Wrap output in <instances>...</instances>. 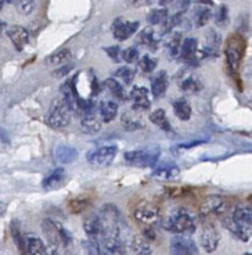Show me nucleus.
<instances>
[{
	"instance_id": "obj_3",
	"label": "nucleus",
	"mask_w": 252,
	"mask_h": 255,
	"mask_svg": "<svg viewBox=\"0 0 252 255\" xmlns=\"http://www.w3.org/2000/svg\"><path fill=\"white\" fill-rule=\"evenodd\" d=\"M227 229L243 242H247L252 234V207L241 203L234 209L231 219L227 220Z\"/></svg>"
},
{
	"instance_id": "obj_36",
	"label": "nucleus",
	"mask_w": 252,
	"mask_h": 255,
	"mask_svg": "<svg viewBox=\"0 0 252 255\" xmlns=\"http://www.w3.org/2000/svg\"><path fill=\"white\" fill-rule=\"evenodd\" d=\"M169 17V11L166 8H155V10H152L147 17H146V21L152 24H162Z\"/></svg>"
},
{
	"instance_id": "obj_50",
	"label": "nucleus",
	"mask_w": 252,
	"mask_h": 255,
	"mask_svg": "<svg viewBox=\"0 0 252 255\" xmlns=\"http://www.w3.org/2000/svg\"><path fill=\"white\" fill-rule=\"evenodd\" d=\"M197 1H199L201 3H205V4H213L212 0H197Z\"/></svg>"
},
{
	"instance_id": "obj_7",
	"label": "nucleus",
	"mask_w": 252,
	"mask_h": 255,
	"mask_svg": "<svg viewBox=\"0 0 252 255\" xmlns=\"http://www.w3.org/2000/svg\"><path fill=\"white\" fill-rule=\"evenodd\" d=\"M133 217H135L137 222L142 226L153 227L160 220V208H159L156 203L143 201L139 203L138 207L133 211Z\"/></svg>"
},
{
	"instance_id": "obj_48",
	"label": "nucleus",
	"mask_w": 252,
	"mask_h": 255,
	"mask_svg": "<svg viewBox=\"0 0 252 255\" xmlns=\"http://www.w3.org/2000/svg\"><path fill=\"white\" fill-rule=\"evenodd\" d=\"M100 90H101L100 84H99L97 78H96V76H92V80H91V91H92V96H98Z\"/></svg>"
},
{
	"instance_id": "obj_14",
	"label": "nucleus",
	"mask_w": 252,
	"mask_h": 255,
	"mask_svg": "<svg viewBox=\"0 0 252 255\" xmlns=\"http://www.w3.org/2000/svg\"><path fill=\"white\" fill-rule=\"evenodd\" d=\"M67 173L64 168L57 167L45 176L41 186L45 191H54L62 188L66 183Z\"/></svg>"
},
{
	"instance_id": "obj_37",
	"label": "nucleus",
	"mask_w": 252,
	"mask_h": 255,
	"mask_svg": "<svg viewBox=\"0 0 252 255\" xmlns=\"http://www.w3.org/2000/svg\"><path fill=\"white\" fill-rule=\"evenodd\" d=\"M135 75L136 69H133V68L128 66H123L115 72L116 78L120 79L125 85H127V86L132 83L133 79H135Z\"/></svg>"
},
{
	"instance_id": "obj_11",
	"label": "nucleus",
	"mask_w": 252,
	"mask_h": 255,
	"mask_svg": "<svg viewBox=\"0 0 252 255\" xmlns=\"http://www.w3.org/2000/svg\"><path fill=\"white\" fill-rule=\"evenodd\" d=\"M221 241V235L217 229L212 224H207L204 226L200 235V244L206 252H214Z\"/></svg>"
},
{
	"instance_id": "obj_10",
	"label": "nucleus",
	"mask_w": 252,
	"mask_h": 255,
	"mask_svg": "<svg viewBox=\"0 0 252 255\" xmlns=\"http://www.w3.org/2000/svg\"><path fill=\"white\" fill-rule=\"evenodd\" d=\"M41 231H43L45 239L52 252H56L58 247H60V244L62 243L60 225L53 222L52 219L46 218L41 223Z\"/></svg>"
},
{
	"instance_id": "obj_1",
	"label": "nucleus",
	"mask_w": 252,
	"mask_h": 255,
	"mask_svg": "<svg viewBox=\"0 0 252 255\" xmlns=\"http://www.w3.org/2000/svg\"><path fill=\"white\" fill-rule=\"evenodd\" d=\"M99 215L101 223H102V232H101L100 237L102 240L104 248L112 254L121 252L122 244L120 239V210L114 203H106L100 210Z\"/></svg>"
},
{
	"instance_id": "obj_30",
	"label": "nucleus",
	"mask_w": 252,
	"mask_h": 255,
	"mask_svg": "<svg viewBox=\"0 0 252 255\" xmlns=\"http://www.w3.org/2000/svg\"><path fill=\"white\" fill-rule=\"evenodd\" d=\"M149 121L164 131L172 130L171 123L169 121V119H167V117H166V113L162 108H158L155 110L154 113L150 114Z\"/></svg>"
},
{
	"instance_id": "obj_9",
	"label": "nucleus",
	"mask_w": 252,
	"mask_h": 255,
	"mask_svg": "<svg viewBox=\"0 0 252 255\" xmlns=\"http://www.w3.org/2000/svg\"><path fill=\"white\" fill-rule=\"evenodd\" d=\"M171 253L174 255H193L198 254L195 242L188 234H177L171 241Z\"/></svg>"
},
{
	"instance_id": "obj_22",
	"label": "nucleus",
	"mask_w": 252,
	"mask_h": 255,
	"mask_svg": "<svg viewBox=\"0 0 252 255\" xmlns=\"http://www.w3.org/2000/svg\"><path fill=\"white\" fill-rule=\"evenodd\" d=\"M148 89L145 87L135 86L130 92V98L133 101L132 108L138 110H146L150 107V101L148 99Z\"/></svg>"
},
{
	"instance_id": "obj_13",
	"label": "nucleus",
	"mask_w": 252,
	"mask_h": 255,
	"mask_svg": "<svg viewBox=\"0 0 252 255\" xmlns=\"http://www.w3.org/2000/svg\"><path fill=\"white\" fill-rule=\"evenodd\" d=\"M139 28L138 21H125L121 18H117L113 22V34L116 39L123 41L128 39Z\"/></svg>"
},
{
	"instance_id": "obj_12",
	"label": "nucleus",
	"mask_w": 252,
	"mask_h": 255,
	"mask_svg": "<svg viewBox=\"0 0 252 255\" xmlns=\"http://www.w3.org/2000/svg\"><path fill=\"white\" fill-rule=\"evenodd\" d=\"M226 202L220 195H209L201 202L199 212L203 216L218 215L225 211Z\"/></svg>"
},
{
	"instance_id": "obj_26",
	"label": "nucleus",
	"mask_w": 252,
	"mask_h": 255,
	"mask_svg": "<svg viewBox=\"0 0 252 255\" xmlns=\"http://www.w3.org/2000/svg\"><path fill=\"white\" fill-rule=\"evenodd\" d=\"M174 114L181 121H188L192 116V107L184 98H179L172 103Z\"/></svg>"
},
{
	"instance_id": "obj_49",
	"label": "nucleus",
	"mask_w": 252,
	"mask_h": 255,
	"mask_svg": "<svg viewBox=\"0 0 252 255\" xmlns=\"http://www.w3.org/2000/svg\"><path fill=\"white\" fill-rule=\"evenodd\" d=\"M173 1H174V0H158V4L164 6V5H166V4H169V3L173 2Z\"/></svg>"
},
{
	"instance_id": "obj_5",
	"label": "nucleus",
	"mask_w": 252,
	"mask_h": 255,
	"mask_svg": "<svg viewBox=\"0 0 252 255\" xmlns=\"http://www.w3.org/2000/svg\"><path fill=\"white\" fill-rule=\"evenodd\" d=\"M164 230L174 234H188L192 235L195 231L194 219L184 210L174 212L169 217L162 220Z\"/></svg>"
},
{
	"instance_id": "obj_23",
	"label": "nucleus",
	"mask_w": 252,
	"mask_h": 255,
	"mask_svg": "<svg viewBox=\"0 0 252 255\" xmlns=\"http://www.w3.org/2000/svg\"><path fill=\"white\" fill-rule=\"evenodd\" d=\"M222 45V36L215 30L211 29L206 36V47L204 48L203 53L205 57L217 55L218 49Z\"/></svg>"
},
{
	"instance_id": "obj_8",
	"label": "nucleus",
	"mask_w": 252,
	"mask_h": 255,
	"mask_svg": "<svg viewBox=\"0 0 252 255\" xmlns=\"http://www.w3.org/2000/svg\"><path fill=\"white\" fill-rule=\"evenodd\" d=\"M117 154V146L108 145L88 151L86 158L88 163L95 168H105L113 164Z\"/></svg>"
},
{
	"instance_id": "obj_43",
	"label": "nucleus",
	"mask_w": 252,
	"mask_h": 255,
	"mask_svg": "<svg viewBox=\"0 0 252 255\" xmlns=\"http://www.w3.org/2000/svg\"><path fill=\"white\" fill-rule=\"evenodd\" d=\"M104 51L108 54V56L111 57L114 62L116 63H120L121 58H122V51L118 46H111V47H106L104 48Z\"/></svg>"
},
{
	"instance_id": "obj_32",
	"label": "nucleus",
	"mask_w": 252,
	"mask_h": 255,
	"mask_svg": "<svg viewBox=\"0 0 252 255\" xmlns=\"http://www.w3.org/2000/svg\"><path fill=\"white\" fill-rule=\"evenodd\" d=\"M104 86L106 87V89L112 93V95L120 101H125L127 99V96H126L125 89L123 88L122 85L118 82L116 79H112L109 78L107 80H105L104 82Z\"/></svg>"
},
{
	"instance_id": "obj_28",
	"label": "nucleus",
	"mask_w": 252,
	"mask_h": 255,
	"mask_svg": "<svg viewBox=\"0 0 252 255\" xmlns=\"http://www.w3.org/2000/svg\"><path fill=\"white\" fill-rule=\"evenodd\" d=\"M72 58V53L69 49H61L46 57L45 64L49 67H57L65 65Z\"/></svg>"
},
{
	"instance_id": "obj_25",
	"label": "nucleus",
	"mask_w": 252,
	"mask_h": 255,
	"mask_svg": "<svg viewBox=\"0 0 252 255\" xmlns=\"http://www.w3.org/2000/svg\"><path fill=\"white\" fill-rule=\"evenodd\" d=\"M137 41L140 45L145 46L152 51H156L159 46V39L156 37V33L152 27H146L142 30L138 34Z\"/></svg>"
},
{
	"instance_id": "obj_33",
	"label": "nucleus",
	"mask_w": 252,
	"mask_h": 255,
	"mask_svg": "<svg viewBox=\"0 0 252 255\" xmlns=\"http://www.w3.org/2000/svg\"><path fill=\"white\" fill-rule=\"evenodd\" d=\"M90 206H91L90 200L88 198H82V197L73 198L67 203V207H68L69 212H71L73 214H81L84 211L88 210Z\"/></svg>"
},
{
	"instance_id": "obj_17",
	"label": "nucleus",
	"mask_w": 252,
	"mask_h": 255,
	"mask_svg": "<svg viewBox=\"0 0 252 255\" xmlns=\"http://www.w3.org/2000/svg\"><path fill=\"white\" fill-rule=\"evenodd\" d=\"M7 36L11 39L15 49L21 52L29 44V32L21 25H12L6 31Z\"/></svg>"
},
{
	"instance_id": "obj_35",
	"label": "nucleus",
	"mask_w": 252,
	"mask_h": 255,
	"mask_svg": "<svg viewBox=\"0 0 252 255\" xmlns=\"http://www.w3.org/2000/svg\"><path fill=\"white\" fill-rule=\"evenodd\" d=\"M179 87L183 92L193 93L198 92L203 89V84H201V82L197 78H195L194 75H189L180 82Z\"/></svg>"
},
{
	"instance_id": "obj_2",
	"label": "nucleus",
	"mask_w": 252,
	"mask_h": 255,
	"mask_svg": "<svg viewBox=\"0 0 252 255\" xmlns=\"http://www.w3.org/2000/svg\"><path fill=\"white\" fill-rule=\"evenodd\" d=\"M247 41L241 33H234L227 38L225 45L226 62L230 74L234 78L235 83L241 85L242 82L239 80V70L241 64L246 53Z\"/></svg>"
},
{
	"instance_id": "obj_46",
	"label": "nucleus",
	"mask_w": 252,
	"mask_h": 255,
	"mask_svg": "<svg viewBox=\"0 0 252 255\" xmlns=\"http://www.w3.org/2000/svg\"><path fill=\"white\" fill-rule=\"evenodd\" d=\"M60 229H61V237H62V244L65 246V247H68V246L72 243V239H71V235L67 232L64 227H62L60 225Z\"/></svg>"
},
{
	"instance_id": "obj_18",
	"label": "nucleus",
	"mask_w": 252,
	"mask_h": 255,
	"mask_svg": "<svg viewBox=\"0 0 252 255\" xmlns=\"http://www.w3.org/2000/svg\"><path fill=\"white\" fill-rule=\"evenodd\" d=\"M53 154L55 159L62 164H69L74 162L79 157V152L77 148L68 145V144H58L55 146Z\"/></svg>"
},
{
	"instance_id": "obj_21",
	"label": "nucleus",
	"mask_w": 252,
	"mask_h": 255,
	"mask_svg": "<svg viewBox=\"0 0 252 255\" xmlns=\"http://www.w3.org/2000/svg\"><path fill=\"white\" fill-rule=\"evenodd\" d=\"M84 231H85L86 235L90 239H97L101 236V232H102V223H101V218L99 214H90L83 223Z\"/></svg>"
},
{
	"instance_id": "obj_16",
	"label": "nucleus",
	"mask_w": 252,
	"mask_h": 255,
	"mask_svg": "<svg viewBox=\"0 0 252 255\" xmlns=\"http://www.w3.org/2000/svg\"><path fill=\"white\" fill-rule=\"evenodd\" d=\"M180 175L179 167L173 162H165L155 167L152 176L158 180L162 181H176Z\"/></svg>"
},
{
	"instance_id": "obj_31",
	"label": "nucleus",
	"mask_w": 252,
	"mask_h": 255,
	"mask_svg": "<svg viewBox=\"0 0 252 255\" xmlns=\"http://www.w3.org/2000/svg\"><path fill=\"white\" fill-rule=\"evenodd\" d=\"M11 234L14 244L17 247L18 251L21 254H27L26 242H24V235H22L20 230V224L17 219H14L11 223Z\"/></svg>"
},
{
	"instance_id": "obj_15",
	"label": "nucleus",
	"mask_w": 252,
	"mask_h": 255,
	"mask_svg": "<svg viewBox=\"0 0 252 255\" xmlns=\"http://www.w3.org/2000/svg\"><path fill=\"white\" fill-rule=\"evenodd\" d=\"M121 123L127 131H135L143 128L145 126L142 116L139 114V110L136 108H131L123 113L121 116Z\"/></svg>"
},
{
	"instance_id": "obj_34",
	"label": "nucleus",
	"mask_w": 252,
	"mask_h": 255,
	"mask_svg": "<svg viewBox=\"0 0 252 255\" xmlns=\"http://www.w3.org/2000/svg\"><path fill=\"white\" fill-rule=\"evenodd\" d=\"M181 38L182 35L179 32H173L171 35L166 38L165 46L169 50L171 56H177L180 52V47H181Z\"/></svg>"
},
{
	"instance_id": "obj_29",
	"label": "nucleus",
	"mask_w": 252,
	"mask_h": 255,
	"mask_svg": "<svg viewBox=\"0 0 252 255\" xmlns=\"http://www.w3.org/2000/svg\"><path fill=\"white\" fill-rule=\"evenodd\" d=\"M100 115L103 122L109 123L115 120L118 115V104L114 101H103L100 104Z\"/></svg>"
},
{
	"instance_id": "obj_45",
	"label": "nucleus",
	"mask_w": 252,
	"mask_h": 255,
	"mask_svg": "<svg viewBox=\"0 0 252 255\" xmlns=\"http://www.w3.org/2000/svg\"><path fill=\"white\" fill-rule=\"evenodd\" d=\"M72 69H73V65H66L65 64L63 67L57 68V69L53 72V76L57 79L63 78V76H65V75H68Z\"/></svg>"
},
{
	"instance_id": "obj_19",
	"label": "nucleus",
	"mask_w": 252,
	"mask_h": 255,
	"mask_svg": "<svg viewBox=\"0 0 252 255\" xmlns=\"http://www.w3.org/2000/svg\"><path fill=\"white\" fill-rule=\"evenodd\" d=\"M169 87V76L165 70L157 72L150 78V89H152L153 97L158 99L162 97Z\"/></svg>"
},
{
	"instance_id": "obj_6",
	"label": "nucleus",
	"mask_w": 252,
	"mask_h": 255,
	"mask_svg": "<svg viewBox=\"0 0 252 255\" xmlns=\"http://www.w3.org/2000/svg\"><path fill=\"white\" fill-rule=\"evenodd\" d=\"M159 156H160V150L157 147H152L126 151L124 159L131 166L139 168H155Z\"/></svg>"
},
{
	"instance_id": "obj_38",
	"label": "nucleus",
	"mask_w": 252,
	"mask_h": 255,
	"mask_svg": "<svg viewBox=\"0 0 252 255\" xmlns=\"http://www.w3.org/2000/svg\"><path fill=\"white\" fill-rule=\"evenodd\" d=\"M211 16H212V12L209 7L197 8L194 13V21H195L196 27L198 28L204 27V25H206L209 22V20L211 19Z\"/></svg>"
},
{
	"instance_id": "obj_44",
	"label": "nucleus",
	"mask_w": 252,
	"mask_h": 255,
	"mask_svg": "<svg viewBox=\"0 0 252 255\" xmlns=\"http://www.w3.org/2000/svg\"><path fill=\"white\" fill-rule=\"evenodd\" d=\"M84 247H86L88 254H102L101 253L100 246L97 239H90L87 242H84Z\"/></svg>"
},
{
	"instance_id": "obj_39",
	"label": "nucleus",
	"mask_w": 252,
	"mask_h": 255,
	"mask_svg": "<svg viewBox=\"0 0 252 255\" xmlns=\"http://www.w3.org/2000/svg\"><path fill=\"white\" fill-rule=\"evenodd\" d=\"M15 4L17 11L22 15H29L35 7L34 0H11Z\"/></svg>"
},
{
	"instance_id": "obj_20",
	"label": "nucleus",
	"mask_w": 252,
	"mask_h": 255,
	"mask_svg": "<svg viewBox=\"0 0 252 255\" xmlns=\"http://www.w3.org/2000/svg\"><path fill=\"white\" fill-rule=\"evenodd\" d=\"M102 128L101 119L94 113H88L83 116L80 122V129L86 134H97Z\"/></svg>"
},
{
	"instance_id": "obj_40",
	"label": "nucleus",
	"mask_w": 252,
	"mask_h": 255,
	"mask_svg": "<svg viewBox=\"0 0 252 255\" xmlns=\"http://www.w3.org/2000/svg\"><path fill=\"white\" fill-rule=\"evenodd\" d=\"M139 68L144 73H150L155 70L157 66V59L150 57L148 54H145L143 57L139 59Z\"/></svg>"
},
{
	"instance_id": "obj_41",
	"label": "nucleus",
	"mask_w": 252,
	"mask_h": 255,
	"mask_svg": "<svg viewBox=\"0 0 252 255\" xmlns=\"http://www.w3.org/2000/svg\"><path fill=\"white\" fill-rule=\"evenodd\" d=\"M122 59L127 64H132L139 59V50L136 47H128L122 51Z\"/></svg>"
},
{
	"instance_id": "obj_27",
	"label": "nucleus",
	"mask_w": 252,
	"mask_h": 255,
	"mask_svg": "<svg viewBox=\"0 0 252 255\" xmlns=\"http://www.w3.org/2000/svg\"><path fill=\"white\" fill-rule=\"evenodd\" d=\"M129 249L133 254L149 255L152 254V248L144 236L135 235L129 242Z\"/></svg>"
},
{
	"instance_id": "obj_51",
	"label": "nucleus",
	"mask_w": 252,
	"mask_h": 255,
	"mask_svg": "<svg viewBox=\"0 0 252 255\" xmlns=\"http://www.w3.org/2000/svg\"><path fill=\"white\" fill-rule=\"evenodd\" d=\"M3 2H4V0H1V3H0V5H1V7L3 6Z\"/></svg>"
},
{
	"instance_id": "obj_24",
	"label": "nucleus",
	"mask_w": 252,
	"mask_h": 255,
	"mask_svg": "<svg viewBox=\"0 0 252 255\" xmlns=\"http://www.w3.org/2000/svg\"><path fill=\"white\" fill-rule=\"evenodd\" d=\"M24 242H26L27 254L32 255H44L47 253V248L45 243L41 241L35 234L24 235Z\"/></svg>"
},
{
	"instance_id": "obj_42",
	"label": "nucleus",
	"mask_w": 252,
	"mask_h": 255,
	"mask_svg": "<svg viewBox=\"0 0 252 255\" xmlns=\"http://www.w3.org/2000/svg\"><path fill=\"white\" fill-rule=\"evenodd\" d=\"M214 19L218 25H224L227 22L228 20V8L226 5H221L217 8Z\"/></svg>"
},
{
	"instance_id": "obj_47",
	"label": "nucleus",
	"mask_w": 252,
	"mask_h": 255,
	"mask_svg": "<svg viewBox=\"0 0 252 255\" xmlns=\"http://www.w3.org/2000/svg\"><path fill=\"white\" fill-rule=\"evenodd\" d=\"M143 236L148 241H154L156 239V234H155V232L153 230L152 226L145 227V230L143 231Z\"/></svg>"
},
{
	"instance_id": "obj_4",
	"label": "nucleus",
	"mask_w": 252,
	"mask_h": 255,
	"mask_svg": "<svg viewBox=\"0 0 252 255\" xmlns=\"http://www.w3.org/2000/svg\"><path fill=\"white\" fill-rule=\"evenodd\" d=\"M71 108L64 98L52 101L45 116V123L53 129H62L68 126L71 120Z\"/></svg>"
}]
</instances>
